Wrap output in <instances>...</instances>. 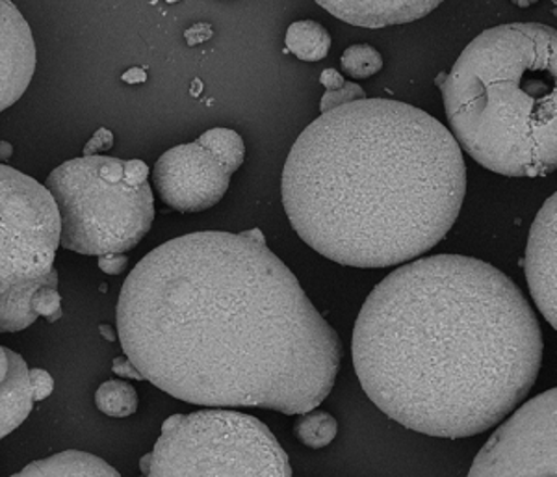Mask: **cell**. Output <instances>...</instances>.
Segmentation results:
<instances>
[{
    "label": "cell",
    "mask_w": 557,
    "mask_h": 477,
    "mask_svg": "<svg viewBox=\"0 0 557 477\" xmlns=\"http://www.w3.org/2000/svg\"><path fill=\"white\" fill-rule=\"evenodd\" d=\"M33 309L36 314L44 316L49 322H57L62 316V309H60V296H58L57 288L44 287L39 288L38 292L34 293Z\"/></svg>",
    "instance_id": "cell-22"
},
{
    "label": "cell",
    "mask_w": 557,
    "mask_h": 477,
    "mask_svg": "<svg viewBox=\"0 0 557 477\" xmlns=\"http://www.w3.org/2000/svg\"><path fill=\"white\" fill-rule=\"evenodd\" d=\"M281 191L292 227L320 255L344 266H398L448 235L467 167L454 134L433 115L362 99L299 134Z\"/></svg>",
    "instance_id": "cell-3"
},
{
    "label": "cell",
    "mask_w": 557,
    "mask_h": 477,
    "mask_svg": "<svg viewBox=\"0 0 557 477\" xmlns=\"http://www.w3.org/2000/svg\"><path fill=\"white\" fill-rule=\"evenodd\" d=\"M30 385H33L34 401L49 398L54 389V381L45 369H30Z\"/></svg>",
    "instance_id": "cell-23"
},
{
    "label": "cell",
    "mask_w": 557,
    "mask_h": 477,
    "mask_svg": "<svg viewBox=\"0 0 557 477\" xmlns=\"http://www.w3.org/2000/svg\"><path fill=\"white\" fill-rule=\"evenodd\" d=\"M97 409L112 418H127L138 409L136 390L123 381L102 382L96 394Z\"/></svg>",
    "instance_id": "cell-19"
},
{
    "label": "cell",
    "mask_w": 557,
    "mask_h": 477,
    "mask_svg": "<svg viewBox=\"0 0 557 477\" xmlns=\"http://www.w3.org/2000/svg\"><path fill=\"white\" fill-rule=\"evenodd\" d=\"M438 77L451 134L480 166L519 178L557 172L556 28H488Z\"/></svg>",
    "instance_id": "cell-4"
},
{
    "label": "cell",
    "mask_w": 557,
    "mask_h": 477,
    "mask_svg": "<svg viewBox=\"0 0 557 477\" xmlns=\"http://www.w3.org/2000/svg\"><path fill=\"white\" fill-rule=\"evenodd\" d=\"M139 468L144 477H292L288 455L268 426L227 409L168 418Z\"/></svg>",
    "instance_id": "cell-6"
},
{
    "label": "cell",
    "mask_w": 557,
    "mask_h": 477,
    "mask_svg": "<svg viewBox=\"0 0 557 477\" xmlns=\"http://www.w3.org/2000/svg\"><path fill=\"white\" fill-rule=\"evenodd\" d=\"M338 434V424L330 413L325 411H311L299 416L294 424V435L298 437L305 445L312 450H320L330 445Z\"/></svg>",
    "instance_id": "cell-18"
},
{
    "label": "cell",
    "mask_w": 557,
    "mask_h": 477,
    "mask_svg": "<svg viewBox=\"0 0 557 477\" xmlns=\"http://www.w3.org/2000/svg\"><path fill=\"white\" fill-rule=\"evenodd\" d=\"M341 64L348 77L368 78L375 75L383 67V58L370 45H351L344 51Z\"/></svg>",
    "instance_id": "cell-20"
},
{
    "label": "cell",
    "mask_w": 557,
    "mask_h": 477,
    "mask_svg": "<svg viewBox=\"0 0 557 477\" xmlns=\"http://www.w3.org/2000/svg\"><path fill=\"white\" fill-rule=\"evenodd\" d=\"M197 143L214 154L215 159L220 160L231 173H235L246 159V147H244L240 134L228 130V128L207 130L199 136Z\"/></svg>",
    "instance_id": "cell-17"
},
{
    "label": "cell",
    "mask_w": 557,
    "mask_h": 477,
    "mask_svg": "<svg viewBox=\"0 0 557 477\" xmlns=\"http://www.w3.org/2000/svg\"><path fill=\"white\" fill-rule=\"evenodd\" d=\"M12 146H10V143H7V141H0V159H10V156H12Z\"/></svg>",
    "instance_id": "cell-31"
},
{
    "label": "cell",
    "mask_w": 557,
    "mask_h": 477,
    "mask_svg": "<svg viewBox=\"0 0 557 477\" xmlns=\"http://www.w3.org/2000/svg\"><path fill=\"white\" fill-rule=\"evenodd\" d=\"M147 175L141 160L101 154L57 167L47 178V190L60 212V246L99 259L136 248L154 219Z\"/></svg>",
    "instance_id": "cell-5"
},
{
    "label": "cell",
    "mask_w": 557,
    "mask_h": 477,
    "mask_svg": "<svg viewBox=\"0 0 557 477\" xmlns=\"http://www.w3.org/2000/svg\"><path fill=\"white\" fill-rule=\"evenodd\" d=\"M320 83H322V86H325L327 91H336V89L343 88L346 80H344L343 75H341L338 71L325 70L322 75H320Z\"/></svg>",
    "instance_id": "cell-28"
},
{
    "label": "cell",
    "mask_w": 557,
    "mask_h": 477,
    "mask_svg": "<svg viewBox=\"0 0 557 477\" xmlns=\"http://www.w3.org/2000/svg\"><path fill=\"white\" fill-rule=\"evenodd\" d=\"M8 372H10V356L7 348L0 346V385L7 381Z\"/></svg>",
    "instance_id": "cell-29"
},
{
    "label": "cell",
    "mask_w": 557,
    "mask_h": 477,
    "mask_svg": "<svg viewBox=\"0 0 557 477\" xmlns=\"http://www.w3.org/2000/svg\"><path fill=\"white\" fill-rule=\"evenodd\" d=\"M112 146H114V134L107 128H101L84 147V156H99V153L108 151Z\"/></svg>",
    "instance_id": "cell-24"
},
{
    "label": "cell",
    "mask_w": 557,
    "mask_h": 477,
    "mask_svg": "<svg viewBox=\"0 0 557 477\" xmlns=\"http://www.w3.org/2000/svg\"><path fill=\"white\" fill-rule=\"evenodd\" d=\"M362 99H367L364 89L359 84L346 83L343 88L336 89V91H325V96L320 101V110H322V114H327L331 110L341 109L344 104L362 101Z\"/></svg>",
    "instance_id": "cell-21"
},
{
    "label": "cell",
    "mask_w": 557,
    "mask_h": 477,
    "mask_svg": "<svg viewBox=\"0 0 557 477\" xmlns=\"http://www.w3.org/2000/svg\"><path fill=\"white\" fill-rule=\"evenodd\" d=\"M351 353L362 390L391 420L465 439L500 424L530 394L543 335L524 293L498 267L425 256L368 296Z\"/></svg>",
    "instance_id": "cell-2"
},
{
    "label": "cell",
    "mask_w": 557,
    "mask_h": 477,
    "mask_svg": "<svg viewBox=\"0 0 557 477\" xmlns=\"http://www.w3.org/2000/svg\"><path fill=\"white\" fill-rule=\"evenodd\" d=\"M10 372L7 381L0 385V440L15 431L34 407L30 369L25 359L15 351L8 350Z\"/></svg>",
    "instance_id": "cell-13"
},
{
    "label": "cell",
    "mask_w": 557,
    "mask_h": 477,
    "mask_svg": "<svg viewBox=\"0 0 557 477\" xmlns=\"http://www.w3.org/2000/svg\"><path fill=\"white\" fill-rule=\"evenodd\" d=\"M260 229L205 230L152 249L117 301V337L154 387L205 407L311 413L344 348Z\"/></svg>",
    "instance_id": "cell-1"
},
{
    "label": "cell",
    "mask_w": 557,
    "mask_h": 477,
    "mask_svg": "<svg viewBox=\"0 0 557 477\" xmlns=\"http://www.w3.org/2000/svg\"><path fill=\"white\" fill-rule=\"evenodd\" d=\"M125 80L127 83H144L146 80V73L139 70L128 71L127 75H125Z\"/></svg>",
    "instance_id": "cell-30"
},
{
    "label": "cell",
    "mask_w": 557,
    "mask_h": 477,
    "mask_svg": "<svg viewBox=\"0 0 557 477\" xmlns=\"http://www.w3.org/2000/svg\"><path fill=\"white\" fill-rule=\"evenodd\" d=\"M12 477H121L107 461L91 453L70 450L34 461Z\"/></svg>",
    "instance_id": "cell-14"
},
{
    "label": "cell",
    "mask_w": 557,
    "mask_h": 477,
    "mask_svg": "<svg viewBox=\"0 0 557 477\" xmlns=\"http://www.w3.org/2000/svg\"><path fill=\"white\" fill-rule=\"evenodd\" d=\"M336 20L364 28L401 25L422 20L438 8V2H343V0H320Z\"/></svg>",
    "instance_id": "cell-12"
},
{
    "label": "cell",
    "mask_w": 557,
    "mask_h": 477,
    "mask_svg": "<svg viewBox=\"0 0 557 477\" xmlns=\"http://www.w3.org/2000/svg\"><path fill=\"white\" fill-rule=\"evenodd\" d=\"M212 36V26L199 23V25L191 26L190 30L186 33V41L190 45H199L207 41Z\"/></svg>",
    "instance_id": "cell-27"
},
{
    "label": "cell",
    "mask_w": 557,
    "mask_h": 477,
    "mask_svg": "<svg viewBox=\"0 0 557 477\" xmlns=\"http://www.w3.org/2000/svg\"><path fill=\"white\" fill-rule=\"evenodd\" d=\"M58 285V275L51 279L36 280V283H23L10 288L7 293L0 296V332L23 331L38 319V314L33 309L34 293L39 288L54 287Z\"/></svg>",
    "instance_id": "cell-15"
},
{
    "label": "cell",
    "mask_w": 557,
    "mask_h": 477,
    "mask_svg": "<svg viewBox=\"0 0 557 477\" xmlns=\"http://www.w3.org/2000/svg\"><path fill=\"white\" fill-rule=\"evenodd\" d=\"M112 372L117 374V376L133 377L136 381H141V379H144L141 374H139L138 368L128 361L127 356H120V359H115L114 364H112Z\"/></svg>",
    "instance_id": "cell-26"
},
{
    "label": "cell",
    "mask_w": 557,
    "mask_h": 477,
    "mask_svg": "<svg viewBox=\"0 0 557 477\" xmlns=\"http://www.w3.org/2000/svg\"><path fill=\"white\" fill-rule=\"evenodd\" d=\"M286 47L304 62H320L330 54L331 36L317 21H298L286 30Z\"/></svg>",
    "instance_id": "cell-16"
},
{
    "label": "cell",
    "mask_w": 557,
    "mask_h": 477,
    "mask_svg": "<svg viewBox=\"0 0 557 477\" xmlns=\"http://www.w3.org/2000/svg\"><path fill=\"white\" fill-rule=\"evenodd\" d=\"M469 477H557V387L532 398L494 431Z\"/></svg>",
    "instance_id": "cell-8"
},
{
    "label": "cell",
    "mask_w": 557,
    "mask_h": 477,
    "mask_svg": "<svg viewBox=\"0 0 557 477\" xmlns=\"http://www.w3.org/2000/svg\"><path fill=\"white\" fill-rule=\"evenodd\" d=\"M128 259L125 255L101 256L99 259V267L104 274L117 275L127 267Z\"/></svg>",
    "instance_id": "cell-25"
},
{
    "label": "cell",
    "mask_w": 557,
    "mask_h": 477,
    "mask_svg": "<svg viewBox=\"0 0 557 477\" xmlns=\"http://www.w3.org/2000/svg\"><path fill=\"white\" fill-rule=\"evenodd\" d=\"M60 236V212L47 186L0 164V296L54 277Z\"/></svg>",
    "instance_id": "cell-7"
},
{
    "label": "cell",
    "mask_w": 557,
    "mask_h": 477,
    "mask_svg": "<svg viewBox=\"0 0 557 477\" xmlns=\"http://www.w3.org/2000/svg\"><path fill=\"white\" fill-rule=\"evenodd\" d=\"M36 70L33 30L23 13L0 2V112L20 101Z\"/></svg>",
    "instance_id": "cell-11"
},
{
    "label": "cell",
    "mask_w": 557,
    "mask_h": 477,
    "mask_svg": "<svg viewBox=\"0 0 557 477\" xmlns=\"http://www.w3.org/2000/svg\"><path fill=\"white\" fill-rule=\"evenodd\" d=\"M524 269L535 305L557 331V191L546 199L530 229Z\"/></svg>",
    "instance_id": "cell-10"
},
{
    "label": "cell",
    "mask_w": 557,
    "mask_h": 477,
    "mask_svg": "<svg viewBox=\"0 0 557 477\" xmlns=\"http://www.w3.org/2000/svg\"><path fill=\"white\" fill-rule=\"evenodd\" d=\"M231 175L214 154L197 141L165 151L152 170V183L168 206L203 212L222 201Z\"/></svg>",
    "instance_id": "cell-9"
},
{
    "label": "cell",
    "mask_w": 557,
    "mask_h": 477,
    "mask_svg": "<svg viewBox=\"0 0 557 477\" xmlns=\"http://www.w3.org/2000/svg\"><path fill=\"white\" fill-rule=\"evenodd\" d=\"M99 329H101L102 335H104V337H107L110 342H114L115 332L112 331V327H110V325H101Z\"/></svg>",
    "instance_id": "cell-32"
}]
</instances>
